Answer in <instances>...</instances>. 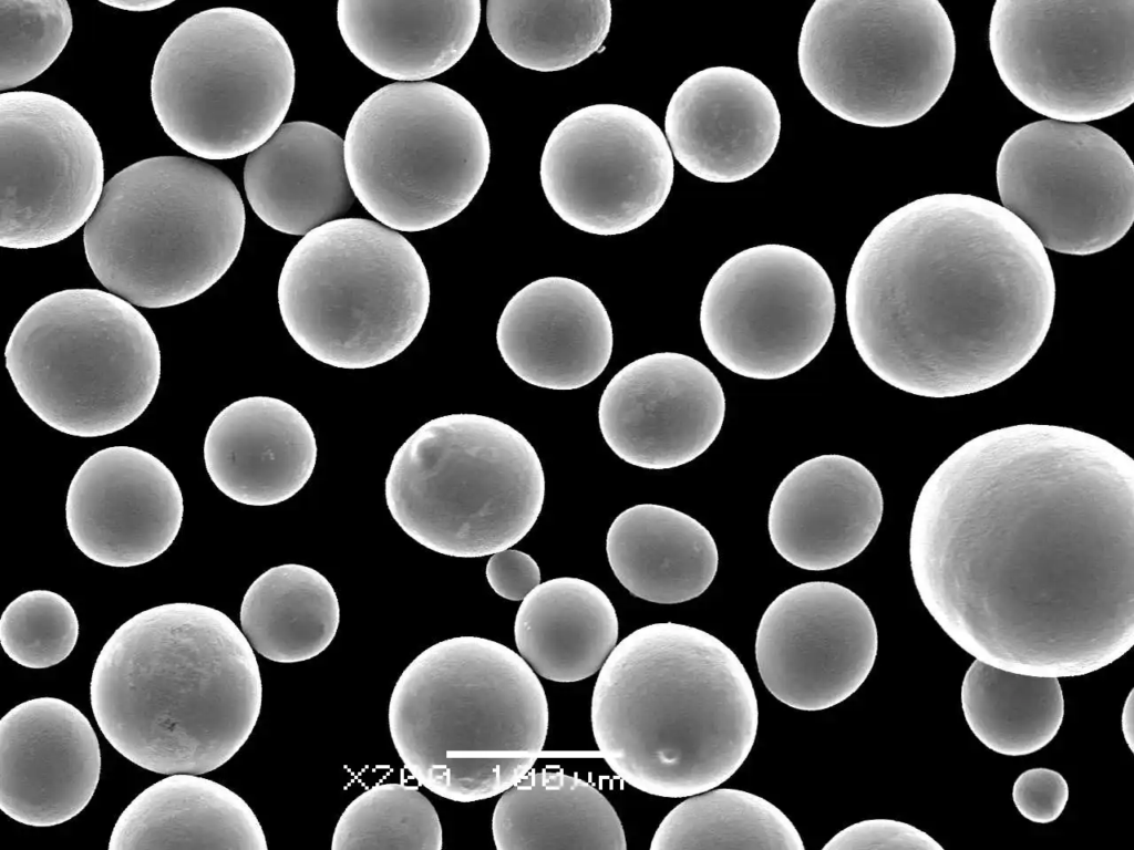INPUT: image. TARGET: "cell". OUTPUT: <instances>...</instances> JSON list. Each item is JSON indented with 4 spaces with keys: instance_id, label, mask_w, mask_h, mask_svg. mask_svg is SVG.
<instances>
[{
    "instance_id": "1",
    "label": "cell",
    "mask_w": 1134,
    "mask_h": 850,
    "mask_svg": "<svg viewBox=\"0 0 1134 850\" xmlns=\"http://www.w3.org/2000/svg\"><path fill=\"white\" fill-rule=\"evenodd\" d=\"M909 560L922 604L976 660L1096 672L1134 644V460L1068 426L976 436L922 486Z\"/></svg>"
},
{
    "instance_id": "2",
    "label": "cell",
    "mask_w": 1134,
    "mask_h": 850,
    "mask_svg": "<svg viewBox=\"0 0 1134 850\" xmlns=\"http://www.w3.org/2000/svg\"><path fill=\"white\" fill-rule=\"evenodd\" d=\"M846 319L866 366L922 397L991 388L1037 354L1055 279L1034 234L1000 204L944 193L883 218L846 282Z\"/></svg>"
},
{
    "instance_id": "3",
    "label": "cell",
    "mask_w": 1134,
    "mask_h": 850,
    "mask_svg": "<svg viewBox=\"0 0 1134 850\" xmlns=\"http://www.w3.org/2000/svg\"><path fill=\"white\" fill-rule=\"evenodd\" d=\"M91 707L112 747L157 774L226 764L258 721L262 683L252 646L224 612L172 602L138 612L100 651Z\"/></svg>"
},
{
    "instance_id": "4",
    "label": "cell",
    "mask_w": 1134,
    "mask_h": 850,
    "mask_svg": "<svg viewBox=\"0 0 1134 850\" xmlns=\"http://www.w3.org/2000/svg\"><path fill=\"white\" fill-rule=\"evenodd\" d=\"M590 717L615 774L649 795L682 798L719 787L743 765L759 706L745 667L721 640L659 622L611 651L594 686Z\"/></svg>"
},
{
    "instance_id": "5",
    "label": "cell",
    "mask_w": 1134,
    "mask_h": 850,
    "mask_svg": "<svg viewBox=\"0 0 1134 850\" xmlns=\"http://www.w3.org/2000/svg\"><path fill=\"white\" fill-rule=\"evenodd\" d=\"M548 703L508 646L456 636L421 652L391 693L389 730L410 774L433 794L472 802L517 784L543 750Z\"/></svg>"
},
{
    "instance_id": "6",
    "label": "cell",
    "mask_w": 1134,
    "mask_h": 850,
    "mask_svg": "<svg viewBox=\"0 0 1134 850\" xmlns=\"http://www.w3.org/2000/svg\"><path fill=\"white\" fill-rule=\"evenodd\" d=\"M245 225L240 193L221 170L190 157L155 156L104 185L83 245L110 292L163 309L197 298L228 271Z\"/></svg>"
},
{
    "instance_id": "7",
    "label": "cell",
    "mask_w": 1134,
    "mask_h": 850,
    "mask_svg": "<svg viewBox=\"0 0 1134 850\" xmlns=\"http://www.w3.org/2000/svg\"><path fill=\"white\" fill-rule=\"evenodd\" d=\"M388 509L437 553L480 558L522 540L537 521L545 475L529 440L491 416L458 413L421 425L395 452Z\"/></svg>"
},
{
    "instance_id": "8",
    "label": "cell",
    "mask_w": 1134,
    "mask_h": 850,
    "mask_svg": "<svg viewBox=\"0 0 1134 850\" xmlns=\"http://www.w3.org/2000/svg\"><path fill=\"white\" fill-rule=\"evenodd\" d=\"M424 262L398 231L340 218L305 235L278 280L284 324L317 361L346 370L381 365L420 333L430 307Z\"/></svg>"
},
{
    "instance_id": "9",
    "label": "cell",
    "mask_w": 1134,
    "mask_h": 850,
    "mask_svg": "<svg viewBox=\"0 0 1134 850\" xmlns=\"http://www.w3.org/2000/svg\"><path fill=\"white\" fill-rule=\"evenodd\" d=\"M6 367L27 406L71 436L114 434L154 398L161 350L145 317L99 289H65L34 302L13 328Z\"/></svg>"
},
{
    "instance_id": "10",
    "label": "cell",
    "mask_w": 1134,
    "mask_h": 850,
    "mask_svg": "<svg viewBox=\"0 0 1134 850\" xmlns=\"http://www.w3.org/2000/svg\"><path fill=\"white\" fill-rule=\"evenodd\" d=\"M343 147L355 198L382 225L406 232L460 215L491 160L477 110L455 90L429 81L374 91L353 113Z\"/></svg>"
},
{
    "instance_id": "11",
    "label": "cell",
    "mask_w": 1134,
    "mask_h": 850,
    "mask_svg": "<svg viewBox=\"0 0 1134 850\" xmlns=\"http://www.w3.org/2000/svg\"><path fill=\"white\" fill-rule=\"evenodd\" d=\"M296 68L281 33L246 9L219 7L183 21L154 62L151 101L166 135L203 159L250 154L282 125Z\"/></svg>"
},
{
    "instance_id": "12",
    "label": "cell",
    "mask_w": 1134,
    "mask_h": 850,
    "mask_svg": "<svg viewBox=\"0 0 1134 850\" xmlns=\"http://www.w3.org/2000/svg\"><path fill=\"white\" fill-rule=\"evenodd\" d=\"M797 62L804 85L832 114L903 126L946 91L956 35L937 0H817L802 24Z\"/></svg>"
},
{
    "instance_id": "13",
    "label": "cell",
    "mask_w": 1134,
    "mask_h": 850,
    "mask_svg": "<svg viewBox=\"0 0 1134 850\" xmlns=\"http://www.w3.org/2000/svg\"><path fill=\"white\" fill-rule=\"evenodd\" d=\"M997 72L1050 120L1087 123L1134 102V1L998 0L989 23Z\"/></svg>"
},
{
    "instance_id": "14",
    "label": "cell",
    "mask_w": 1134,
    "mask_h": 850,
    "mask_svg": "<svg viewBox=\"0 0 1134 850\" xmlns=\"http://www.w3.org/2000/svg\"><path fill=\"white\" fill-rule=\"evenodd\" d=\"M1002 207L1044 248L1089 256L1118 242L1134 220V165L1086 123L1035 121L1003 143L996 165Z\"/></svg>"
},
{
    "instance_id": "15",
    "label": "cell",
    "mask_w": 1134,
    "mask_h": 850,
    "mask_svg": "<svg viewBox=\"0 0 1134 850\" xmlns=\"http://www.w3.org/2000/svg\"><path fill=\"white\" fill-rule=\"evenodd\" d=\"M835 292L822 265L787 245L746 248L710 278L700 329L714 359L753 380H780L810 364L835 320Z\"/></svg>"
},
{
    "instance_id": "16",
    "label": "cell",
    "mask_w": 1134,
    "mask_h": 850,
    "mask_svg": "<svg viewBox=\"0 0 1134 850\" xmlns=\"http://www.w3.org/2000/svg\"><path fill=\"white\" fill-rule=\"evenodd\" d=\"M540 184L554 211L584 232L632 231L664 205L674 177L671 148L646 114L620 104L581 107L551 131Z\"/></svg>"
},
{
    "instance_id": "17",
    "label": "cell",
    "mask_w": 1134,
    "mask_h": 850,
    "mask_svg": "<svg viewBox=\"0 0 1134 850\" xmlns=\"http://www.w3.org/2000/svg\"><path fill=\"white\" fill-rule=\"evenodd\" d=\"M0 246L35 249L87 222L104 188L100 142L71 104L51 94H0Z\"/></svg>"
},
{
    "instance_id": "18",
    "label": "cell",
    "mask_w": 1134,
    "mask_h": 850,
    "mask_svg": "<svg viewBox=\"0 0 1134 850\" xmlns=\"http://www.w3.org/2000/svg\"><path fill=\"white\" fill-rule=\"evenodd\" d=\"M870 609L850 589L829 581L788 588L764 611L755 661L767 691L800 711L831 708L866 681L877 656Z\"/></svg>"
},
{
    "instance_id": "19",
    "label": "cell",
    "mask_w": 1134,
    "mask_h": 850,
    "mask_svg": "<svg viewBox=\"0 0 1134 850\" xmlns=\"http://www.w3.org/2000/svg\"><path fill=\"white\" fill-rule=\"evenodd\" d=\"M725 416L723 387L699 360L677 352L639 357L606 385L598 422L610 449L645 469L694 460L715 440Z\"/></svg>"
},
{
    "instance_id": "20",
    "label": "cell",
    "mask_w": 1134,
    "mask_h": 850,
    "mask_svg": "<svg viewBox=\"0 0 1134 850\" xmlns=\"http://www.w3.org/2000/svg\"><path fill=\"white\" fill-rule=\"evenodd\" d=\"M184 500L171 469L151 453L117 445L92 454L66 494L71 539L89 559L131 568L163 554L182 526Z\"/></svg>"
},
{
    "instance_id": "21",
    "label": "cell",
    "mask_w": 1134,
    "mask_h": 850,
    "mask_svg": "<svg viewBox=\"0 0 1134 850\" xmlns=\"http://www.w3.org/2000/svg\"><path fill=\"white\" fill-rule=\"evenodd\" d=\"M101 774L99 739L86 716L56 697L22 702L0 721V808L32 827H52L91 801Z\"/></svg>"
},
{
    "instance_id": "22",
    "label": "cell",
    "mask_w": 1134,
    "mask_h": 850,
    "mask_svg": "<svg viewBox=\"0 0 1134 850\" xmlns=\"http://www.w3.org/2000/svg\"><path fill=\"white\" fill-rule=\"evenodd\" d=\"M781 133L771 90L734 66L703 69L672 94L664 135L678 163L693 176L719 184L751 177L770 160Z\"/></svg>"
},
{
    "instance_id": "23",
    "label": "cell",
    "mask_w": 1134,
    "mask_h": 850,
    "mask_svg": "<svg viewBox=\"0 0 1134 850\" xmlns=\"http://www.w3.org/2000/svg\"><path fill=\"white\" fill-rule=\"evenodd\" d=\"M496 344L520 380L570 391L590 384L605 371L614 332L605 305L589 287L549 276L509 299L497 322Z\"/></svg>"
},
{
    "instance_id": "24",
    "label": "cell",
    "mask_w": 1134,
    "mask_h": 850,
    "mask_svg": "<svg viewBox=\"0 0 1134 850\" xmlns=\"http://www.w3.org/2000/svg\"><path fill=\"white\" fill-rule=\"evenodd\" d=\"M884 511L880 486L867 467L824 454L794 467L770 504L767 530L776 552L810 571L842 567L876 535Z\"/></svg>"
},
{
    "instance_id": "25",
    "label": "cell",
    "mask_w": 1134,
    "mask_h": 850,
    "mask_svg": "<svg viewBox=\"0 0 1134 850\" xmlns=\"http://www.w3.org/2000/svg\"><path fill=\"white\" fill-rule=\"evenodd\" d=\"M204 463L214 485L248 506H272L299 493L317 462L315 432L291 404L249 396L223 408L204 440Z\"/></svg>"
},
{
    "instance_id": "26",
    "label": "cell",
    "mask_w": 1134,
    "mask_h": 850,
    "mask_svg": "<svg viewBox=\"0 0 1134 850\" xmlns=\"http://www.w3.org/2000/svg\"><path fill=\"white\" fill-rule=\"evenodd\" d=\"M244 187L270 228L295 236L340 219L354 204L343 139L320 124L293 121L248 154Z\"/></svg>"
},
{
    "instance_id": "27",
    "label": "cell",
    "mask_w": 1134,
    "mask_h": 850,
    "mask_svg": "<svg viewBox=\"0 0 1134 850\" xmlns=\"http://www.w3.org/2000/svg\"><path fill=\"white\" fill-rule=\"evenodd\" d=\"M478 0H340L339 32L350 52L377 74L422 82L454 66L472 45Z\"/></svg>"
},
{
    "instance_id": "28",
    "label": "cell",
    "mask_w": 1134,
    "mask_h": 850,
    "mask_svg": "<svg viewBox=\"0 0 1134 850\" xmlns=\"http://www.w3.org/2000/svg\"><path fill=\"white\" fill-rule=\"evenodd\" d=\"M110 850H267L259 820L229 788L173 774L138 794L116 820Z\"/></svg>"
},
{
    "instance_id": "29",
    "label": "cell",
    "mask_w": 1134,
    "mask_h": 850,
    "mask_svg": "<svg viewBox=\"0 0 1134 850\" xmlns=\"http://www.w3.org/2000/svg\"><path fill=\"white\" fill-rule=\"evenodd\" d=\"M606 552L614 574L632 595L660 604L700 597L719 566L710 531L688 514L657 504L620 512L608 529Z\"/></svg>"
},
{
    "instance_id": "30",
    "label": "cell",
    "mask_w": 1134,
    "mask_h": 850,
    "mask_svg": "<svg viewBox=\"0 0 1134 850\" xmlns=\"http://www.w3.org/2000/svg\"><path fill=\"white\" fill-rule=\"evenodd\" d=\"M618 618L596 584L575 577L539 583L514 623L519 655L542 677L573 683L597 673L615 649Z\"/></svg>"
},
{
    "instance_id": "31",
    "label": "cell",
    "mask_w": 1134,
    "mask_h": 850,
    "mask_svg": "<svg viewBox=\"0 0 1134 850\" xmlns=\"http://www.w3.org/2000/svg\"><path fill=\"white\" fill-rule=\"evenodd\" d=\"M492 833L498 850H626L621 821L589 782L560 770L528 771L498 799Z\"/></svg>"
},
{
    "instance_id": "32",
    "label": "cell",
    "mask_w": 1134,
    "mask_h": 850,
    "mask_svg": "<svg viewBox=\"0 0 1134 850\" xmlns=\"http://www.w3.org/2000/svg\"><path fill=\"white\" fill-rule=\"evenodd\" d=\"M239 620L260 655L277 663H299L318 656L333 641L340 605L322 573L285 563L254 580L243 598Z\"/></svg>"
},
{
    "instance_id": "33",
    "label": "cell",
    "mask_w": 1134,
    "mask_h": 850,
    "mask_svg": "<svg viewBox=\"0 0 1134 850\" xmlns=\"http://www.w3.org/2000/svg\"><path fill=\"white\" fill-rule=\"evenodd\" d=\"M960 701L972 734L1004 756L1039 751L1064 718L1059 677L1014 673L976 659L963 676Z\"/></svg>"
},
{
    "instance_id": "34",
    "label": "cell",
    "mask_w": 1134,
    "mask_h": 850,
    "mask_svg": "<svg viewBox=\"0 0 1134 850\" xmlns=\"http://www.w3.org/2000/svg\"><path fill=\"white\" fill-rule=\"evenodd\" d=\"M608 0L486 3L496 48L515 64L538 72L575 66L597 52L611 25Z\"/></svg>"
},
{
    "instance_id": "35",
    "label": "cell",
    "mask_w": 1134,
    "mask_h": 850,
    "mask_svg": "<svg viewBox=\"0 0 1134 850\" xmlns=\"http://www.w3.org/2000/svg\"><path fill=\"white\" fill-rule=\"evenodd\" d=\"M651 850H804L793 822L775 805L745 790L710 789L676 806L656 830Z\"/></svg>"
},
{
    "instance_id": "36",
    "label": "cell",
    "mask_w": 1134,
    "mask_h": 850,
    "mask_svg": "<svg viewBox=\"0 0 1134 850\" xmlns=\"http://www.w3.org/2000/svg\"><path fill=\"white\" fill-rule=\"evenodd\" d=\"M439 815L415 787L378 784L354 798L341 813L332 850H441Z\"/></svg>"
},
{
    "instance_id": "37",
    "label": "cell",
    "mask_w": 1134,
    "mask_h": 850,
    "mask_svg": "<svg viewBox=\"0 0 1134 850\" xmlns=\"http://www.w3.org/2000/svg\"><path fill=\"white\" fill-rule=\"evenodd\" d=\"M72 28L64 0H0V90L21 86L47 71Z\"/></svg>"
},
{
    "instance_id": "38",
    "label": "cell",
    "mask_w": 1134,
    "mask_h": 850,
    "mask_svg": "<svg viewBox=\"0 0 1134 850\" xmlns=\"http://www.w3.org/2000/svg\"><path fill=\"white\" fill-rule=\"evenodd\" d=\"M71 603L50 590H31L13 599L0 618V644L16 663L47 668L64 661L79 638Z\"/></svg>"
},
{
    "instance_id": "39",
    "label": "cell",
    "mask_w": 1134,
    "mask_h": 850,
    "mask_svg": "<svg viewBox=\"0 0 1134 850\" xmlns=\"http://www.w3.org/2000/svg\"><path fill=\"white\" fill-rule=\"evenodd\" d=\"M823 849L944 850L925 831L893 819H868L853 823L831 838Z\"/></svg>"
},
{
    "instance_id": "40",
    "label": "cell",
    "mask_w": 1134,
    "mask_h": 850,
    "mask_svg": "<svg viewBox=\"0 0 1134 850\" xmlns=\"http://www.w3.org/2000/svg\"><path fill=\"white\" fill-rule=\"evenodd\" d=\"M1069 785L1056 770L1037 767L1021 773L1012 786V801L1022 817L1034 823H1051L1064 811Z\"/></svg>"
},
{
    "instance_id": "41",
    "label": "cell",
    "mask_w": 1134,
    "mask_h": 850,
    "mask_svg": "<svg viewBox=\"0 0 1134 850\" xmlns=\"http://www.w3.org/2000/svg\"><path fill=\"white\" fill-rule=\"evenodd\" d=\"M485 574L494 592L511 601H523L540 583V569L534 558L509 548L491 556Z\"/></svg>"
},
{
    "instance_id": "42",
    "label": "cell",
    "mask_w": 1134,
    "mask_h": 850,
    "mask_svg": "<svg viewBox=\"0 0 1134 850\" xmlns=\"http://www.w3.org/2000/svg\"><path fill=\"white\" fill-rule=\"evenodd\" d=\"M101 2L106 4V6H110L112 8H116V9H121V10L134 11V12H145V11H153V10L162 9V8L173 3L174 1L173 0H106V1L105 0H101Z\"/></svg>"
},
{
    "instance_id": "43",
    "label": "cell",
    "mask_w": 1134,
    "mask_h": 850,
    "mask_svg": "<svg viewBox=\"0 0 1134 850\" xmlns=\"http://www.w3.org/2000/svg\"><path fill=\"white\" fill-rule=\"evenodd\" d=\"M1122 733L1131 751H1134V698L1133 690L1127 695L1121 716Z\"/></svg>"
}]
</instances>
